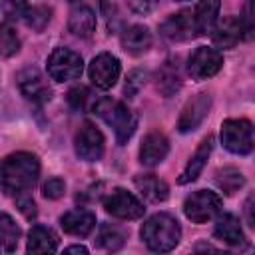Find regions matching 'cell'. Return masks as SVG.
<instances>
[{
	"label": "cell",
	"mask_w": 255,
	"mask_h": 255,
	"mask_svg": "<svg viewBox=\"0 0 255 255\" xmlns=\"http://www.w3.org/2000/svg\"><path fill=\"white\" fill-rule=\"evenodd\" d=\"M211 147H213V135H207V137L199 143V147L195 149V153L189 157L187 165L183 167L181 175L177 177V183L185 185V183H191V181L197 179V175L201 173V169H203L205 163H207V157H209V153H211Z\"/></svg>",
	"instance_id": "obj_19"
},
{
	"label": "cell",
	"mask_w": 255,
	"mask_h": 255,
	"mask_svg": "<svg viewBox=\"0 0 255 255\" xmlns=\"http://www.w3.org/2000/svg\"><path fill=\"white\" fill-rule=\"evenodd\" d=\"M128 6H129L131 12L145 16L157 6V0H128Z\"/></svg>",
	"instance_id": "obj_34"
},
{
	"label": "cell",
	"mask_w": 255,
	"mask_h": 255,
	"mask_svg": "<svg viewBox=\"0 0 255 255\" xmlns=\"http://www.w3.org/2000/svg\"><path fill=\"white\" fill-rule=\"evenodd\" d=\"M177 2H183V0H177Z\"/></svg>",
	"instance_id": "obj_39"
},
{
	"label": "cell",
	"mask_w": 255,
	"mask_h": 255,
	"mask_svg": "<svg viewBox=\"0 0 255 255\" xmlns=\"http://www.w3.org/2000/svg\"><path fill=\"white\" fill-rule=\"evenodd\" d=\"M60 225L68 235L86 237L96 227V215L88 209H70L60 217Z\"/></svg>",
	"instance_id": "obj_16"
},
{
	"label": "cell",
	"mask_w": 255,
	"mask_h": 255,
	"mask_svg": "<svg viewBox=\"0 0 255 255\" xmlns=\"http://www.w3.org/2000/svg\"><path fill=\"white\" fill-rule=\"evenodd\" d=\"M149 46H151V32L145 26L133 24V26H129L122 32V48L128 54L139 56V54L147 52Z\"/></svg>",
	"instance_id": "obj_20"
},
{
	"label": "cell",
	"mask_w": 255,
	"mask_h": 255,
	"mask_svg": "<svg viewBox=\"0 0 255 255\" xmlns=\"http://www.w3.org/2000/svg\"><path fill=\"white\" fill-rule=\"evenodd\" d=\"M94 114L100 116L114 129L116 141L120 145H124L131 137V133L135 129V116L124 102H118L112 98H102L94 104Z\"/></svg>",
	"instance_id": "obj_3"
},
{
	"label": "cell",
	"mask_w": 255,
	"mask_h": 255,
	"mask_svg": "<svg viewBox=\"0 0 255 255\" xmlns=\"http://www.w3.org/2000/svg\"><path fill=\"white\" fill-rule=\"evenodd\" d=\"M82 70H84L82 56L70 48L64 46L54 48L52 54L48 56V74L56 82L76 80L82 76Z\"/></svg>",
	"instance_id": "obj_6"
},
{
	"label": "cell",
	"mask_w": 255,
	"mask_h": 255,
	"mask_svg": "<svg viewBox=\"0 0 255 255\" xmlns=\"http://www.w3.org/2000/svg\"><path fill=\"white\" fill-rule=\"evenodd\" d=\"M221 143L235 155H247L255 145V128L245 118H229L221 124Z\"/></svg>",
	"instance_id": "obj_4"
},
{
	"label": "cell",
	"mask_w": 255,
	"mask_h": 255,
	"mask_svg": "<svg viewBox=\"0 0 255 255\" xmlns=\"http://www.w3.org/2000/svg\"><path fill=\"white\" fill-rule=\"evenodd\" d=\"M0 237H2V251L12 253L20 239V227L14 223V219L8 213H2L0 217Z\"/></svg>",
	"instance_id": "obj_26"
},
{
	"label": "cell",
	"mask_w": 255,
	"mask_h": 255,
	"mask_svg": "<svg viewBox=\"0 0 255 255\" xmlns=\"http://www.w3.org/2000/svg\"><path fill=\"white\" fill-rule=\"evenodd\" d=\"M223 66V56L217 48L199 46L187 58V74L193 80H205L215 76Z\"/></svg>",
	"instance_id": "obj_8"
},
{
	"label": "cell",
	"mask_w": 255,
	"mask_h": 255,
	"mask_svg": "<svg viewBox=\"0 0 255 255\" xmlns=\"http://www.w3.org/2000/svg\"><path fill=\"white\" fill-rule=\"evenodd\" d=\"M165 84H169V94H171V92H175V90L179 88V76H177V72H169V74H167V72L163 70V72L159 74L157 88H161V90H163V88H165Z\"/></svg>",
	"instance_id": "obj_35"
},
{
	"label": "cell",
	"mask_w": 255,
	"mask_h": 255,
	"mask_svg": "<svg viewBox=\"0 0 255 255\" xmlns=\"http://www.w3.org/2000/svg\"><path fill=\"white\" fill-rule=\"evenodd\" d=\"M143 82H145V72H141V70L129 72L128 82H126V94H128L129 98H133V96L139 92V88L143 86Z\"/></svg>",
	"instance_id": "obj_33"
},
{
	"label": "cell",
	"mask_w": 255,
	"mask_h": 255,
	"mask_svg": "<svg viewBox=\"0 0 255 255\" xmlns=\"http://www.w3.org/2000/svg\"><path fill=\"white\" fill-rule=\"evenodd\" d=\"M221 211V197L215 191L197 189L183 201V213L193 223H207Z\"/></svg>",
	"instance_id": "obj_5"
},
{
	"label": "cell",
	"mask_w": 255,
	"mask_h": 255,
	"mask_svg": "<svg viewBox=\"0 0 255 255\" xmlns=\"http://www.w3.org/2000/svg\"><path fill=\"white\" fill-rule=\"evenodd\" d=\"M18 50H20V38L14 32V28L10 26V22H4L2 24V56L10 58Z\"/></svg>",
	"instance_id": "obj_29"
},
{
	"label": "cell",
	"mask_w": 255,
	"mask_h": 255,
	"mask_svg": "<svg viewBox=\"0 0 255 255\" xmlns=\"http://www.w3.org/2000/svg\"><path fill=\"white\" fill-rule=\"evenodd\" d=\"M219 8H221L219 0H199L197 2V6L193 8V20H195L197 36L213 32V28L217 24Z\"/></svg>",
	"instance_id": "obj_21"
},
{
	"label": "cell",
	"mask_w": 255,
	"mask_h": 255,
	"mask_svg": "<svg viewBox=\"0 0 255 255\" xmlns=\"http://www.w3.org/2000/svg\"><path fill=\"white\" fill-rule=\"evenodd\" d=\"M215 183L217 187L225 193V195H233L235 191H239L243 185H245V177L239 169L235 167H223V169H217L215 173Z\"/></svg>",
	"instance_id": "obj_25"
},
{
	"label": "cell",
	"mask_w": 255,
	"mask_h": 255,
	"mask_svg": "<svg viewBox=\"0 0 255 255\" xmlns=\"http://www.w3.org/2000/svg\"><path fill=\"white\" fill-rule=\"evenodd\" d=\"M243 217L255 229V193H251L243 203Z\"/></svg>",
	"instance_id": "obj_36"
},
{
	"label": "cell",
	"mask_w": 255,
	"mask_h": 255,
	"mask_svg": "<svg viewBox=\"0 0 255 255\" xmlns=\"http://www.w3.org/2000/svg\"><path fill=\"white\" fill-rule=\"evenodd\" d=\"M88 98H90V92H88V88H84V86H76V88H72V90L68 92V104H70L74 110H84Z\"/></svg>",
	"instance_id": "obj_31"
},
{
	"label": "cell",
	"mask_w": 255,
	"mask_h": 255,
	"mask_svg": "<svg viewBox=\"0 0 255 255\" xmlns=\"http://www.w3.org/2000/svg\"><path fill=\"white\" fill-rule=\"evenodd\" d=\"M245 20L249 22V24H253L255 26V0H247L245 2Z\"/></svg>",
	"instance_id": "obj_37"
},
{
	"label": "cell",
	"mask_w": 255,
	"mask_h": 255,
	"mask_svg": "<svg viewBox=\"0 0 255 255\" xmlns=\"http://www.w3.org/2000/svg\"><path fill=\"white\" fill-rule=\"evenodd\" d=\"M64 191H66V183L60 177H50L42 187V193L46 199H58L64 195Z\"/></svg>",
	"instance_id": "obj_32"
},
{
	"label": "cell",
	"mask_w": 255,
	"mask_h": 255,
	"mask_svg": "<svg viewBox=\"0 0 255 255\" xmlns=\"http://www.w3.org/2000/svg\"><path fill=\"white\" fill-rule=\"evenodd\" d=\"M4 22H24L28 10H30V4L26 0H4Z\"/></svg>",
	"instance_id": "obj_27"
},
{
	"label": "cell",
	"mask_w": 255,
	"mask_h": 255,
	"mask_svg": "<svg viewBox=\"0 0 255 255\" xmlns=\"http://www.w3.org/2000/svg\"><path fill=\"white\" fill-rule=\"evenodd\" d=\"M68 30L78 38H90L96 32V14L86 4H76L70 10Z\"/></svg>",
	"instance_id": "obj_18"
},
{
	"label": "cell",
	"mask_w": 255,
	"mask_h": 255,
	"mask_svg": "<svg viewBox=\"0 0 255 255\" xmlns=\"http://www.w3.org/2000/svg\"><path fill=\"white\" fill-rule=\"evenodd\" d=\"M133 183L137 187V191L147 199V201H165L167 195H169V187L163 179H159L157 175L153 173H143V175H135L133 177Z\"/></svg>",
	"instance_id": "obj_23"
},
{
	"label": "cell",
	"mask_w": 255,
	"mask_h": 255,
	"mask_svg": "<svg viewBox=\"0 0 255 255\" xmlns=\"http://www.w3.org/2000/svg\"><path fill=\"white\" fill-rule=\"evenodd\" d=\"M143 243L149 251L155 253H167L171 251L179 239H181V227L179 221L169 213H155L145 219L139 231Z\"/></svg>",
	"instance_id": "obj_2"
},
{
	"label": "cell",
	"mask_w": 255,
	"mask_h": 255,
	"mask_svg": "<svg viewBox=\"0 0 255 255\" xmlns=\"http://www.w3.org/2000/svg\"><path fill=\"white\" fill-rule=\"evenodd\" d=\"M120 60L110 54V52H102L98 54L92 62H90V68H88V74H90V80L96 88L100 90H110L114 88V84L118 82L120 78Z\"/></svg>",
	"instance_id": "obj_11"
},
{
	"label": "cell",
	"mask_w": 255,
	"mask_h": 255,
	"mask_svg": "<svg viewBox=\"0 0 255 255\" xmlns=\"http://www.w3.org/2000/svg\"><path fill=\"white\" fill-rule=\"evenodd\" d=\"M213 235L221 241H225L227 245H233V247H245V235H243V229H241V223L239 219L233 215V213H221L215 221V227H213Z\"/></svg>",
	"instance_id": "obj_17"
},
{
	"label": "cell",
	"mask_w": 255,
	"mask_h": 255,
	"mask_svg": "<svg viewBox=\"0 0 255 255\" xmlns=\"http://www.w3.org/2000/svg\"><path fill=\"white\" fill-rule=\"evenodd\" d=\"M66 253H82V255H86L88 249L84 245H70V247H66Z\"/></svg>",
	"instance_id": "obj_38"
},
{
	"label": "cell",
	"mask_w": 255,
	"mask_h": 255,
	"mask_svg": "<svg viewBox=\"0 0 255 255\" xmlns=\"http://www.w3.org/2000/svg\"><path fill=\"white\" fill-rule=\"evenodd\" d=\"M104 207L110 215L118 217V219H139L145 213L143 203L129 191L118 187L114 189L106 199H104Z\"/></svg>",
	"instance_id": "obj_10"
},
{
	"label": "cell",
	"mask_w": 255,
	"mask_h": 255,
	"mask_svg": "<svg viewBox=\"0 0 255 255\" xmlns=\"http://www.w3.org/2000/svg\"><path fill=\"white\" fill-rule=\"evenodd\" d=\"M40 175V161L30 151H16L2 161V189L6 195L30 191Z\"/></svg>",
	"instance_id": "obj_1"
},
{
	"label": "cell",
	"mask_w": 255,
	"mask_h": 255,
	"mask_svg": "<svg viewBox=\"0 0 255 255\" xmlns=\"http://www.w3.org/2000/svg\"><path fill=\"white\" fill-rule=\"evenodd\" d=\"M169 151V141L161 131H149L139 145V161L147 167H153L165 159Z\"/></svg>",
	"instance_id": "obj_15"
},
{
	"label": "cell",
	"mask_w": 255,
	"mask_h": 255,
	"mask_svg": "<svg viewBox=\"0 0 255 255\" xmlns=\"http://www.w3.org/2000/svg\"><path fill=\"white\" fill-rule=\"evenodd\" d=\"M126 243V231L118 225H112V223H102L100 225V231H98V239H96V245L106 249V251H118L122 249Z\"/></svg>",
	"instance_id": "obj_24"
},
{
	"label": "cell",
	"mask_w": 255,
	"mask_h": 255,
	"mask_svg": "<svg viewBox=\"0 0 255 255\" xmlns=\"http://www.w3.org/2000/svg\"><path fill=\"white\" fill-rule=\"evenodd\" d=\"M104 147H106V141L102 131L92 122H84L74 137L76 155L84 161H98L104 155Z\"/></svg>",
	"instance_id": "obj_9"
},
{
	"label": "cell",
	"mask_w": 255,
	"mask_h": 255,
	"mask_svg": "<svg viewBox=\"0 0 255 255\" xmlns=\"http://www.w3.org/2000/svg\"><path fill=\"white\" fill-rule=\"evenodd\" d=\"M209 108H211V96L209 94H197V96H193L183 106V110L179 114L177 129L181 133H187V131H193L195 128H199V124L209 114Z\"/></svg>",
	"instance_id": "obj_14"
},
{
	"label": "cell",
	"mask_w": 255,
	"mask_h": 255,
	"mask_svg": "<svg viewBox=\"0 0 255 255\" xmlns=\"http://www.w3.org/2000/svg\"><path fill=\"white\" fill-rule=\"evenodd\" d=\"M58 249V237L50 227L34 225L28 233L26 251L28 253H56Z\"/></svg>",
	"instance_id": "obj_22"
},
{
	"label": "cell",
	"mask_w": 255,
	"mask_h": 255,
	"mask_svg": "<svg viewBox=\"0 0 255 255\" xmlns=\"http://www.w3.org/2000/svg\"><path fill=\"white\" fill-rule=\"evenodd\" d=\"M48 22H50V10L46 6H30V10L24 18V24L38 32L44 30Z\"/></svg>",
	"instance_id": "obj_28"
},
{
	"label": "cell",
	"mask_w": 255,
	"mask_h": 255,
	"mask_svg": "<svg viewBox=\"0 0 255 255\" xmlns=\"http://www.w3.org/2000/svg\"><path fill=\"white\" fill-rule=\"evenodd\" d=\"M251 34H253V24H249L245 16H227L215 24L211 38L217 48H233L241 40L251 38Z\"/></svg>",
	"instance_id": "obj_7"
},
{
	"label": "cell",
	"mask_w": 255,
	"mask_h": 255,
	"mask_svg": "<svg viewBox=\"0 0 255 255\" xmlns=\"http://www.w3.org/2000/svg\"><path fill=\"white\" fill-rule=\"evenodd\" d=\"M16 84L20 94L32 104H46L52 98V90L48 82L36 68H24L22 72H18Z\"/></svg>",
	"instance_id": "obj_12"
},
{
	"label": "cell",
	"mask_w": 255,
	"mask_h": 255,
	"mask_svg": "<svg viewBox=\"0 0 255 255\" xmlns=\"http://www.w3.org/2000/svg\"><path fill=\"white\" fill-rule=\"evenodd\" d=\"M16 197V207L24 213V217L26 219H34L36 217V203H34V199H32V195L28 193V191H22V193H18V195H14Z\"/></svg>",
	"instance_id": "obj_30"
},
{
	"label": "cell",
	"mask_w": 255,
	"mask_h": 255,
	"mask_svg": "<svg viewBox=\"0 0 255 255\" xmlns=\"http://www.w3.org/2000/svg\"><path fill=\"white\" fill-rule=\"evenodd\" d=\"M159 32L171 42H183V40L195 38L197 30H195V20H193V10H179L177 14H171L159 26Z\"/></svg>",
	"instance_id": "obj_13"
}]
</instances>
